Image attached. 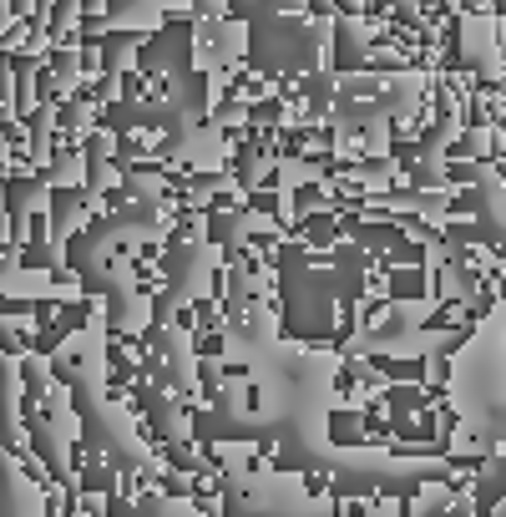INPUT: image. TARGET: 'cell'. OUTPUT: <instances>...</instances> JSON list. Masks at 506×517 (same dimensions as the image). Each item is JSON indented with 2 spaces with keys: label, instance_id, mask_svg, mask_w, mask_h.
<instances>
[{
  "label": "cell",
  "instance_id": "obj_1",
  "mask_svg": "<svg viewBox=\"0 0 506 517\" xmlns=\"http://www.w3.org/2000/svg\"><path fill=\"white\" fill-rule=\"evenodd\" d=\"M228 512L233 517H334L329 502L304 497L289 477H259V472H223Z\"/></svg>",
  "mask_w": 506,
  "mask_h": 517
},
{
  "label": "cell",
  "instance_id": "obj_2",
  "mask_svg": "<svg viewBox=\"0 0 506 517\" xmlns=\"http://www.w3.org/2000/svg\"><path fill=\"white\" fill-rule=\"evenodd\" d=\"M461 411L471 421V436L481 441V447H491V441L506 431V371L496 360V371L481 376V355L471 350L461 360Z\"/></svg>",
  "mask_w": 506,
  "mask_h": 517
},
{
  "label": "cell",
  "instance_id": "obj_3",
  "mask_svg": "<svg viewBox=\"0 0 506 517\" xmlns=\"http://www.w3.org/2000/svg\"><path fill=\"white\" fill-rule=\"evenodd\" d=\"M132 517H193V512H188L183 502H167V497H147V502H142V507H137Z\"/></svg>",
  "mask_w": 506,
  "mask_h": 517
}]
</instances>
